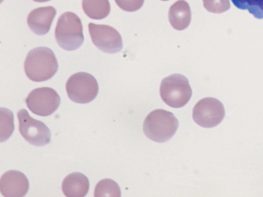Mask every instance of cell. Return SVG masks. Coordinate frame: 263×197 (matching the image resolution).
<instances>
[{
	"label": "cell",
	"instance_id": "13",
	"mask_svg": "<svg viewBox=\"0 0 263 197\" xmlns=\"http://www.w3.org/2000/svg\"><path fill=\"white\" fill-rule=\"evenodd\" d=\"M191 10L185 0H178L170 8L168 20L171 26L177 30L186 29L191 21Z\"/></svg>",
	"mask_w": 263,
	"mask_h": 197
},
{
	"label": "cell",
	"instance_id": "6",
	"mask_svg": "<svg viewBox=\"0 0 263 197\" xmlns=\"http://www.w3.org/2000/svg\"><path fill=\"white\" fill-rule=\"evenodd\" d=\"M17 116L20 132L27 142L35 146H43L50 143L51 132L43 122L31 117L25 109L20 110Z\"/></svg>",
	"mask_w": 263,
	"mask_h": 197
},
{
	"label": "cell",
	"instance_id": "14",
	"mask_svg": "<svg viewBox=\"0 0 263 197\" xmlns=\"http://www.w3.org/2000/svg\"><path fill=\"white\" fill-rule=\"evenodd\" d=\"M82 6L84 13L93 19H103L110 11L109 0H82Z\"/></svg>",
	"mask_w": 263,
	"mask_h": 197
},
{
	"label": "cell",
	"instance_id": "4",
	"mask_svg": "<svg viewBox=\"0 0 263 197\" xmlns=\"http://www.w3.org/2000/svg\"><path fill=\"white\" fill-rule=\"evenodd\" d=\"M192 94L188 79L180 74H173L164 78L160 86L162 101L173 108H181L190 101Z\"/></svg>",
	"mask_w": 263,
	"mask_h": 197
},
{
	"label": "cell",
	"instance_id": "7",
	"mask_svg": "<svg viewBox=\"0 0 263 197\" xmlns=\"http://www.w3.org/2000/svg\"><path fill=\"white\" fill-rule=\"evenodd\" d=\"M27 107L33 113L41 116L52 114L60 105L61 99L57 92L50 87L33 89L25 100Z\"/></svg>",
	"mask_w": 263,
	"mask_h": 197
},
{
	"label": "cell",
	"instance_id": "12",
	"mask_svg": "<svg viewBox=\"0 0 263 197\" xmlns=\"http://www.w3.org/2000/svg\"><path fill=\"white\" fill-rule=\"evenodd\" d=\"M89 188L88 178L78 172L67 175L62 184V191L67 197H84L88 193Z\"/></svg>",
	"mask_w": 263,
	"mask_h": 197
},
{
	"label": "cell",
	"instance_id": "1",
	"mask_svg": "<svg viewBox=\"0 0 263 197\" xmlns=\"http://www.w3.org/2000/svg\"><path fill=\"white\" fill-rule=\"evenodd\" d=\"M58 63L54 53L46 47H38L31 50L24 62L27 76L36 82L49 80L56 73Z\"/></svg>",
	"mask_w": 263,
	"mask_h": 197
},
{
	"label": "cell",
	"instance_id": "8",
	"mask_svg": "<svg viewBox=\"0 0 263 197\" xmlns=\"http://www.w3.org/2000/svg\"><path fill=\"white\" fill-rule=\"evenodd\" d=\"M225 110L222 103L211 97L199 100L193 109L192 117L198 125L212 128L218 125L223 119Z\"/></svg>",
	"mask_w": 263,
	"mask_h": 197
},
{
	"label": "cell",
	"instance_id": "3",
	"mask_svg": "<svg viewBox=\"0 0 263 197\" xmlns=\"http://www.w3.org/2000/svg\"><path fill=\"white\" fill-rule=\"evenodd\" d=\"M54 33L58 45L67 51L79 48L84 39L81 19L72 12H64L59 17Z\"/></svg>",
	"mask_w": 263,
	"mask_h": 197
},
{
	"label": "cell",
	"instance_id": "10",
	"mask_svg": "<svg viewBox=\"0 0 263 197\" xmlns=\"http://www.w3.org/2000/svg\"><path fill=\"white\" fill-rule=\"evenodd\" d=\"M29 183L22 172L10 170L5 172L0 179V192L5 197H23L27 193Z\"/></svg>",
	"mask_w": 263,
	"mask_h": 197
},
{
	"label": "cell",
	"instance_id": "21",
	"mask_svg": "<svg viewBox=\"0 0 263 197\" xmlns=\"http://www.w3.org/2000/svg\"><path fill=\"white\" fill-rule=\"evenodd\" d=\"M161 1H168V0H161Z\"/></svg>",
	"mask_w": 263,
	"mask_h": 197
},
{
	"label": "cell",
	"instance_id": "2",
	"mask_svg": "<svg viewBox=\"0 0 263 197\" xmlns=\"http://www.w3.org/2000/svg\"><path fill=\"white\" fill-rule=\"evenodd\" d=\"M178 127V120L173 113L162 109H157L145 117L143 131L150 140L163 143L173 137Z\"/></svg>",
	"mask_w": 263,
	"mask_h": 197
},
{
	"label": "cell",
	"instance_id": "17",
	"mask_svg": "<svg viewBox=\"0 0 263 197\" xmlns=\"http://www.w3.org/2000/svg\"><path fill=\"white\" fill-rule=\"evenodd\" d=\"M234 5L241 10H247L254 17L263 18V0H231Z\"/></svg>",
	"mask_w": 263,
	"mask_h": 197
},
{
	"label": "cell",
	"instance_id": "11",
	"mask_svg": "<svg viewBox=\"0 0 263 197\" xmlns=\"http://www.w3.org/2000/svg\"><path fill=\"white\" fill-rule=\"evenodd\" d=\"M56 13V10L52 6L35 8L28 15V26L35 34L44 35L49 32Z\"/></svg>",
	"mask_w": 263,
	"mask_h": 197
},
{
	"label": "cell",
	"instance_id": "18",
	"mask_svg": "<svg viewBox=\"0 0 263 197\" xmlns=\"http://www.w3.org/2000/svg\"><path fill=\"white\" fill-rule=\"evenodd\" d=\"M203 6L210 12L221 13L230 8V0H202Z\"/></svg>",
	"mask_w": 263,
	"mask_h": 197
},
{
	"label": "cell",
	"instance_id": "15",
	"mask_svg": "<svg viewBox=\"0 0 263 197\" xmlns=\"http://www.w3.org/2000/svg\"><path fill=\"white\" fill-rule=\"evenodd\" d=\"M121 196L120 189L118 184L110 179H104L100 181L96 185L94 191V196Z\"/></svg>",
	"mask_w": 263,
	"mask_h": 197
},
{
	"label": "cell",
	"instance_id": "9",
	"mask_svg": "<svg viewBox=\"0 0 263 197\" xmlns=\"http://www.w3.org/2000/svg\"><path fill=\"white\" fill-rule=\"evenodd\" d=\"M88 30L93 44L102 51L115 53L122 49V37L112 27L90 23Z\"/></svg>",
	"mask_w": 263,
	"mask_h": 197
},
{
	"label": "cell",
	"instance_id": "20",
	"mask_svg": "<svg viewBox=\"0 0 263 197\" xmlns=\"http://www.w3.org/2000/svg\"><path fill=\"white\" fill-rule=\"evenodd\" d=\"M33 1L34 2H36L43 3V2H48L50 0H33Z\"/></svg>",
	"mask_w": 263,
	"mask_h": 197
},
{
	"label": "cell",
	"instance_id": "5",
	"mask_svg": "<svg viewBox=\"0 0 263 197\" xmlns=\"http://www.w3.org/2000/svg\"><path fill=\"white\" fill-rule=\"evenodd\" d=\"M69 98L77 103L85 104L93 101L99 91L98 82L91 74L79 72L71 75L66 84Z\"/></svg>",
	"mask_w": 263,
	"mask_h": 197
},
{
	"label": "cell",
	"instance_id": "19",
	"mask_svg": "<svg viewBox=\"0 0 263 197\" xmlns=\"http://www.w3.org/2000/svg\"><path fill=\"white\" fill-rule=\"evenodd\" d=\"M119 8L127 12L136 11L143 6L144 0H115Z\"/></svg>",
	"mask_w": 263,
	"mask_h": 197
},
{
	"label": "cell",
	"instance_id": "16",
	"mask_svg": "<svg viewBox=\"0 0 263 197\" xmlns=\"http://www.w3.org/2000/svg\"><path fill=\"white\" fill-rule=\"evenodd\" d=\"M14 129L13 114L5 108H1V142L6 141Z\"/></svg>",
	"mask_w": 263,
	"mask_h": 197
}]
</instances>
